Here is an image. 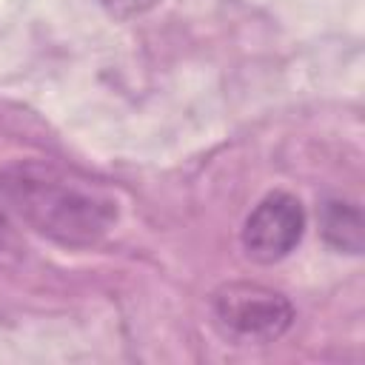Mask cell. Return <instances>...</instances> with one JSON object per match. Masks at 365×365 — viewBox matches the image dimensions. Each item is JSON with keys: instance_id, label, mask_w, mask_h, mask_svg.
<instances>
[{"instance_id": "cell-1", "label": "cell", "mask_w": 365, "mask_h": 365, "mask_svg": "<svg viewBox=\"0 0 365 365\" xmlns=\"http://www.w3.org/2000/svg\"><path fill=\"white\" fill-rule=\"evenodd\" d=\"M0 197L31 228L63 245H91L117 220V202L100 185L37 160L3 168Z\"/></svg>"}, {"instance_id": "cell-2", "label": "cell", "mask_w": 365, "mask_h": 365, "mask_svg": "<svg viewBox=\"0 0 365 365\" xmlns=\"http://www.w3.org/2000/svg\"><path fill=\"white\" fill-rule=\"evenodd\" d=\"M214 317L220 328L240 342H274L294 319L291 302L257 282H228L214 294Z\"/></svg>"}, {"instance_id": "cell-3", "label": "cell", "mask_w": 365, "mask_h": 365, "mask_svg": "<svg viewBox=\"0 0 365 365\" xmlns=\"http://www.w3.org/2000/svg\"><path fill=\"white\" fill-rule=\"evenodd\" d=\"M305 214L297 197L291 194H268L242 225V248L257 262H277L288 257L302 240Z\"/></svg>"}, {"instance_id": "cell-4", "label": "cell", "mask_w": 365, "mask_h": 365, "mask_svg": "<svg viewBox=\"0 0 365 365\" xmlns=\"http://www.w3.org/2000/svg\"><path fill=\"white\" fill-rule=\"evenodd\" d=\"M322 234L331 245L336 248H348V251H359L362 245V220L359 211L348 202H328L322 211Z\"/></svg>"}]
</instances>
